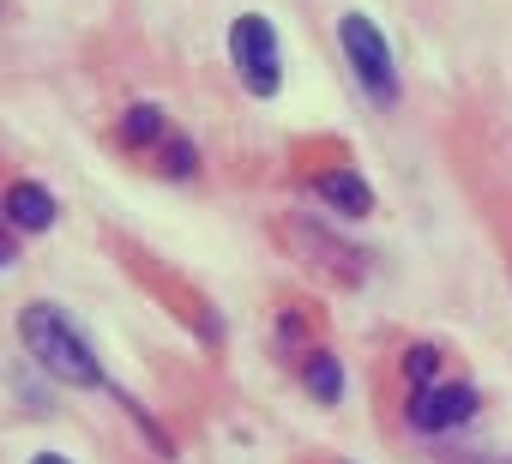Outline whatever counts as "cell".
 <instances>
[{
    "label": "cell",
    "instance_id": "obj_5",
    "mask_svg": "<svg viewBox=\"0 0 512 464\" xmlns=\"http://www.w3.org/2000/svg\"><path fill=\"white\" fill-rule=\"evenodd\" d=\"M308 187H314V193H320V199H326L338 217H368V211H374V187H368V181H362L350 163L314 169V181H308Z\"/></svg>",
    "mask_w": 512,
    "mask_h": 464
},
{
    "label": "cell",
    "instance_id": "obj_10",
    "mask_svg": "<svg viewBox=\"0 0 512 464\" xmlns=\"http://www.w3.org/2000/svg\"><path fill=\"white\" fill-rule=\"evenodd\" d=\"M31 464H67V458H61V452H37Z\"/></svg>",
    "mask_w": 512,
    "mask_h": 464
},
{
    "label": "cell",
    "instance_id": "obj_7",
    "mask_svg": "<svg viewBox=\"0 0 512 464\" xmlns=\"http://www.w3.org/2000/svg\"><path fill=\"white\" fill-rule=\"evenodd\" d=\"M302 386L320 398V404H338L344 398V362L332 350H308L302 356Z\"/></svg>",
    "mask_w": 512,
    "mask_h": 464
},
{
    "label": "cell",
    "instance_id": "obj_1",
    "mask_svg": "<svg viewBox=\"0 0 512 464\" xmlns=\"http://www.w3.org/2000/svg\"><path fill=\"white\" fill-rule=\"evenodd\" d=\"M19 338L31 350V362L43 374H55L61 386H79V392H97L103 386V362H97V344L67 320V308L55 302H31L19 314Z\"/></svg>",
    "mask_w": 512,
    "mask_h": 464
},
{
    "label": "cell",
    "instance_id": "obj_8",
    "mask_svg": "<svg viewBox=\"0 0 512 464\" xmlns=\"http://www.w3.org/2000/svg\"><path fill=\"white\" fill-rule=\"evenodd\" d=\"M121 139H127V145H163V139H169L163 109H157V103H133V109L121 115Z\"/></svg>",
    "mask_w": 512,
    "mask_h": 464
},
{
    "label": "cell",
    "instance_id": "obj_2",
    "mask_svg": "<svg viewBox=\"0 0 512 464\" xmlns=\"http://www.w3.org/2000/svg\"><path fill=\"white\" fill-rule=\"evenodd\" d=\"M229 61H235V79L247 85V97L284 91V49H278V31L266 13H241L229 25Z\"/></svg>",
    "mask_w": 512,
    "mask_h": 464
},
{
    "label": "cell",
    "instance_id": "obj_6",
    "mask_svg": "<svg viewBox=\"0 0 512 464\" xmlns=\"http://www.w3.org/2000/svg\"><path fill=\"white\" fill-rule=\"evenodd\" d=\"M61 205L43 181H13L7 187V229H19V236H43V229H55Z\"/></svg>",
    "mask_w": 512,
    "mask_h": 464
},
{
    "label": "cell",
    "instance_id": "obj_9",
    "mask_svg": "<svg viewBox=\"0 0 512 464\" xmlns=\"http://www.w3.org/2000/svg\"><path fill=\"white\" fill-rule=\"evenodd\" d=\"M404 380H410V392L440 386V350H434V344H410V350H404Z\"/></svg>",
    "mask_w": 512,
    "mask_h": 464
},
{
    "label": "cell",
    "instance_id": "obj_4",
    "mask_svg": "<svg viewBox=\"0 0 512 464\" xmlns=\"http://www.w3.org/2000/svg\"><path fill=\"white\" fill-rule=\"evenodd\" d=\"M404 416H410L416 434H446V428H458V422L476 416V386H464V380L422 386V392H410V410Z\"/></svg>",
    "mask_w": 512,
    "mask_h": 464
},
{
    "label": "cell",
    "instance_id": "obj_3",
    "mask_svg": "<svg viewBox=\"0 0 512 464\" xmlns=\"http://www.w3.org/2000/svg\"><path fill=\"white\" fill-rule=\"evenodd\" d=\"M338 43H344V61H350V73H356V85H362L374 103H398V61H392L386 31H380L368 13H344V19H338Z\"/></svg>",
    "mask_w": 512,
    "mask_h": 464
}]
</instances>
